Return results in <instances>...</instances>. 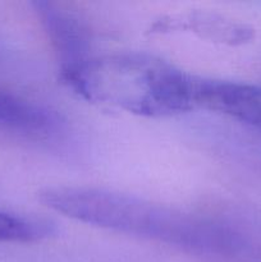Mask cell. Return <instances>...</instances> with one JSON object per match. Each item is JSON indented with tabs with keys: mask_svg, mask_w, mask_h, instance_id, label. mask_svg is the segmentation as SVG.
Listing matches in <instances>:
<instances>
[{
	"mask_svg": "<svg viewBox=\"0 0 261 262\" xmlns=\"http://www.w3.org/2000/svg\"><path fill=\"white\" fill-rule=\"evenodd\" d=\"M63 79L89 101L141 117H170L194 109L196 77L147 54L86 58L64 67Z\"/></svg>",
	"mask_w": 261,
	"mask_h": 262,
	"instance_id": "cell-2",
	"label": "cell"
},
{
	"mask_svg": "<svg viewBox=\"0 0 261 262\" xmlns=\"http://www.w3.org/2000/svg\"><path fill=\"white\" fill-rule=\"evenodd\" d=\"M51 110L0 89V125L28 133H46L58 125Z\"/></svg>",
	"mask_w": 261,
	"mask_h": 262,
	"instance_id": "cell-5",
	"label": "cell"
},
{
	"mask_svg": "<svg viewBox=\"0 0 261 262\" xmlns=\"http://www.w3.org/2000/svg\"><path fill=\"white\" fill-rule=\"evenodd\" d=\"M44 205L66 216L114 232L199 252H228L235 235L217 223L142 199L83 187H55L41 193Z\"/></svg>",
	"mask_w": 261,
	"mask_h": 262,
	"instance_id": "cell-1",
	"label": "cell"
},
{
	"mask_svg": "<svg viewBox=\"0 0 261 262\" xmlns=\"http://www.w3.org/2000/svg\"><path fill=\"white\" fill-rule=\"evenodd\" d=\"M50 233L48 223L28 220L0 211V243L31 242Z\"/></svg>",
	"mask_w": 261,
	"mask_h": 262,
	"instance_id": "cell-6",
	"label": "cell"
},
{
	"mask_svg": "<svg viewBox=\"0 0 261 262\" xmlns=\"http://www.w3.org/2000/svg\"><path fill=\"white\" fill-rule=\"evenodd\" d=\"M193 104L261 128V86L196 77Z\"/></svg>",
	"mask_w": 261,
	"mask_h": 262,
	"instance_id": "cell-3",
	"label": "cell"
},
{
	"mask_svg": "<svg viewBox=\"0 0 261 262\" xmlns=\"http://www.w3.org/2000/svg\"><path fill=\"white\" fill-rule=\"evenodd\" d=\"M36 8L51 40L66 60L64 67L84 60L87 37L86 31L78 19L50 3L38 2Z\"/></svg>",
	"mask_w": 261,
	"mask_h": 262,
	"instance_id": "cell-4",
	"label": "cell"
}]
</instances>
